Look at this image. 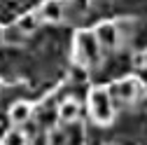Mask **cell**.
Masks as SVG:
<instances>
[{"mask_svg":"<svg viewBox=\"0 0 147 145\" xmlns=\"http://www.w3.org/2000/svg\"><path fill=\"white\" fill-rule=\"evenodd\" d=\"M100 45L96 40V35L94 30H80L75 35V63L82 66V68H89V66H94L98 63L100 59Z\"/></svg>","mask_w":147,"mask_h":145,"instance_id":"6da1fadb","label":"cell"},{"mask_svg":"<svg viewBox=\"0 0 147 145\" xmlns=\"http://www.w3.org/2000/svg\"><path fill=\"white\" fill-rule=\"evenodd\" d=\"M89 110L98 124H110L115 119V103L107 89H91L89 94Z\"/></svg>","mask_w":147,"mask_h":145,"instance_id":"7a4b0ae2","label":"cell"},{"mask_svg":"<svg viewBox=\"0 0 147 145\" xmlns=\"http://www.w3.org/2000/svg\"><path fill=\"white\" fill-rule=\"evenodd\" d=\"M110 91H112L110 96L117 98L119 103H136L142 96V84L136 77H124V80H117L110 87Z\"/></svg>","mask_w":147,"mask_h":145,"instance_id":"3957f363","label":"cell"},{"mask_svg":"<svg viewBox=\"0 0 147 145\" xmlns=\"http://www.w3.org/2000/svg\"><path fill=\"white\" fill-rule=\"evenodd\" d=\"M94 35H96V40H98L100 49H115V47L119 45L117 26H115L112 21H103V24H98L96 30H94Z\"/></svg>","mask_w":147,"mask_h":145,"instance_id":"277c9868","label":"cell"},{"mask_svg":"<svg viewBox=\"0 0 147 145\" xmlns=\"http://www.w3.org/2000/svg\"><path fill=\"white\" fill-rule=\"evenodd\" d=\"M40 16L51 24L63 21L65 19V0H45V5L40 7Z\"/></svg>","mask_w":147,"mask_h":145,"instance_id":"5b68a950","label":"cell"},{"mask_svg":"<svg viewBox=\"0 0 147 145\" xmlns=\"http://www.w3.org/2000/svg\"><path fill=\"white\" fill-rule=\"evenodd\" d=\"M30 117H33V110L26 101H19L9 108V119L14 124H26V122H30Z\"/></svg>","mask_w":147,"mask_h":145,"instance_id":"8992f818","label":"cell"},{"mask_svg":"<svg viewBox=\"0 0 147 145\" xmlns=\"http://www.w3.org/2000/svg\"><path fill=\"white\" fill-rule=\"evenodd\" d=\"M28 40V35L16 26V24H12V26H7V28H3V42L5 45H12V47H19V45H24Z\"/></svg>","mask_w":147,"mask_h":145,"instance_id":"52a82bcc","label":"cell"},{"mask_svg":"<svg viewBox=\"0 0 147 145\" xmlns=\"http://www.w3.org/2000/svg\"><path fill=\"white\" fill-rule=\"evenodd\" d=\"M40 21H42V19H40V14H35V12H26V14H21L14 24L19 26L26 35H30V33H35V30L40 28Z\"/></svg>","mask_w":147,"mask_h":145,"instance_id":"ba28073f","label":"cell"},{"mask_svg":"<svg viewBox=\"0 0 147 145\" xmlns=\"http://www.w3.org/2000/svg\"><path fill=\"white\" fill-rule=\"evenodd\" d=\"M77 115H80V105H77V101H63V103L59 105V119H61V122L70 124V122L77 119Z\"/></svg>","mask_w":147,"mask_h":145,"instance_id":"9c48e42d","label":"cell"},{"mask_svg":"<svg viewBox=\"0 0 147 145\" xmlns=\"http://www.w3.org/2000/svg\"><path fill=\"white\" fill-rule=\"evenodd\" d=\"M3 145H28V136L24 131H19V129H12V131L5 133Z\"/></svg>","mask_w":147,"mask_h":145,"instance_id":"30bf717a","label":"cell"},{"mask_svg":"<svg viewBox=\"0 0 147 145\" xmlns=\"http://www.w3.org/2000/svg\"><path fill=\"white\" fill-rule=\"evenodd\" d=\"M84 131V126H80V124H75V126H72V129L68 131V138H70V145H82V133Z\"/></svg>","mask_w":147,"mask_h":145,"instance_id":"8fae6325","label":"cell"},{"mask_svg":"<svg viewBox=\"0 0 147 145\" xmlns=\"http://www.w3.org/2000/svg\"><path fill=\"white\" fill-rule=\"evenodd\" d=\"M72 80H75V82H84L86 80V68H82V66L75 63V68H72Z\"/></svg>","mask_w":147,"mask_h":145,"instance_id":"7c38bea8","label":"cell"},{"mask_svg":"<svg viewBox=\"0 0 147 145\" xmlns=\"http://www.w3.org/2000/svg\"><path fill=\"white\" fill-rule=\"evenodd\" d=\"M133 63H136V66H140V68H147V51H140V54H136Z\"/></svg>","mask_w":147,"mask_h":145,"instance_id":"4fadbf2b","label":"cell"},{"mask_svg":"<svg viewBox=\"0 0 147 145\" xmlns=\"http://www.w3.org/2000/svg\"><path fill=\"white\" fill-rule=\"evenodd\" d=\"M3 28H5V26H0V42H3Z\"/></svg>","mask_w":147,"mask_h":145,"instance_id":"5bb4252c","label":"cell"}]
</instances>
